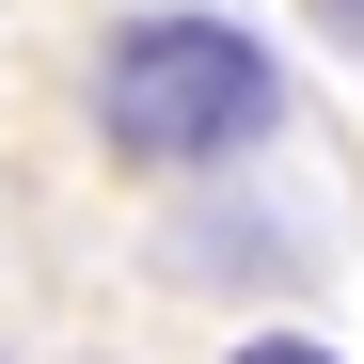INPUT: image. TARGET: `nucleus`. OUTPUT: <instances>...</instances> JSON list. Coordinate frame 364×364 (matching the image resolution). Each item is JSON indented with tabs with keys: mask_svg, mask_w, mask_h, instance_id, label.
Here are the masks:
<instances>
[{
	"mask_svg": "<svg viewBox=\"0 0 364 364\" xmlns=\"http://www.w3.org/2000/svg\"><path fill=\"white\" fill-rule=\"evenodd\" d=\"M269 127H285V64L237 16H206V0L127 16L95 48V143L127 174H222V159H254Z\"/></svg>",
	"mask_w": 364,
	"mask_h": 364,
	"instance_id": "obj_1",
	"label": "nucleus"
},
{
	"mask_svg": "<svg viewBox=\"0 0 364 364\" xmlns=\"http://www.w3.org/2000/svg\"><path fill=\"white\" fill-rule=\"evenodd\" d=\"M317 32H333V48H364V0H317Z\"/></svg>",
	"mask_w": 364,
	"mask_h": 364,
	"instance_id": "obj_3",
	"label": "nucleus"
},
{
	"mask_svg": "<svg viewBox=\"0 0 364 364\" xmlns=\"http://www.w3.org/2000/svg\"><path fill=\"white\" fill-rule=\"evenodd\" d=\"M222 364H333V348H301V333H254V348H222Z\"/></svg>",
	"mask_w": 364,
	"mask_h": 364,
	"instance_id": "obj_2",
	"label": "nucleus"
}]
</instances>
